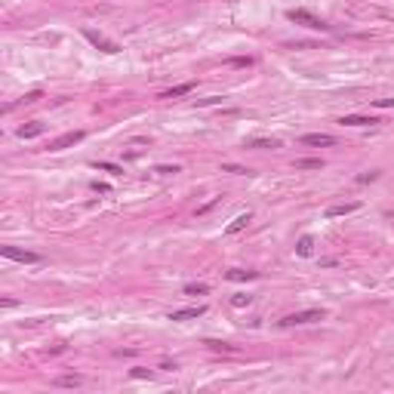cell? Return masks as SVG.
Here are the masks:
<instances>
[{
	"label": "cell",
	"instance_id": "cell-27",
	"mask_svg": "<svg viewBox=\"0 0 394 394\" xmlns=\"http://www.w3.org/2000/svg\"><path fill=\"white\" fill-rule=\"evenodd\" d=\"M219 102V96H209V99H197V105H216Z\"/></svg>",
	"mask_w": 394,
	"mask_h": 394
},
{
	"label": "cell",
	"instance_id": "cell-21",
	"mask_svg": "<svg viewBox=\"0 0 394 394\" xmlns=\"http://www.w3.org/2000/svg\"><path fill=\"white\" fill-rule=\"evenodd\" d=\"M222 173H234V176H249V170H243V167H234V164H225V167H222Z\"/></svg>",
	"mask_w": 394,
	"mask_h": 394
},
{
	"label": "cell",
	"instance_id": "cell-13",
	"mask_svg": "<svg viewBox=\"0 0 394 394\" xmlns=\"http://www.w3.org/2000/svg\"><path fill=\"white\" fill-rule=\"evenodd\" d=\"M320 167H324L320 157H299L296 160V170H320Z\"/></svg>",
	"mask_w": 394,
	"mask_h": 394
},
{
	"label": "cell",
	"instance_id": "cell-16",
	"mask_svg": "<svg viewBox=\"0 0 394 394\" xmlns=\"http://www.w3.org/2000/svg\"><path fill=\"white\" fill-rule=\"evenodd\" d=\"M246 225H249V212H243V216H237L234 222H231V225L225 228V234H237V231H243Z\"/></svg>",
	"mask_w": 394,
	"mask_h": 394
},
{
	"label": "cell",
	"instance_id": "cell-9",
	"mask_svg": "<svg viewBox=\"0 0 394 394\" xmlns=\"http://www.w3.org/2000/svg\"><path fill=\"white\" fill-rule=\"evenodd\" d=\"M206 314V305H194V308H179L170 314V320H194V317H203Z\"/></svg>",
	"mask_w": 394,
	"mask_h": 394
},
{
	"label": "cell",
	"instance_id": "cell-18",
	"mask_svg": "<svg viewBox=\"0 0 394 394\" xmlns=\"http://www.w3.org/2000/svg\"><path fill=\"white\" fill-rule=\"evenodd\" d=\"M185 293H188V296H206L209 286H206V283H185Z\"/></svg>",
	"mask_w": 394,
	"mask_h": 394
},
{
	"label": "cell",
	"instance_id": "cell-23",
	"mask_svg": "<svg viewBox=\"0 0 394 394\" xmlns=\"http://www.w3.org/2000/svg\"><path fill=\"white\" fill-rule=\"evenodd\" d=\"M216 203H219V197H212V200H209V203H203V206H197V216H203V212H209V209H212V206H216Z\"/></svg>",
	"mask_w": 394,
	"mask_h": 394
},
{
	"label": "cell",
	"instance_id": "cell-11",
	"mask_svg": "<svg viewBox=\"0 0 394 394\" xmlns=\"http://www.w3.org/2000/svg\"><path fill=\"white\" fill-rule=\"evenodd\" d=\"M194 89V83L188 80V83H179V86H173V89H164V93H160V99H179V96H188Z\"/></svg>",
	"mask_w": 394,
	"mask_h": 394
},
{
	"label": "cell",
	"instance_id": "cell-7",
	"mask_svg": "<svg viewBox=\"0 0 394 394\" xmlns=\"http://www.w3.org/2000/svg\"><path fill=\"white\" fill-rule=\"evenodd\" d=\"M339 123H345V127H376V123H382L379 117H364V114H345Z\"/></svg>",
	"mask_w": 394,
	"mask_h": 394
},
{
	"label": "cell",
	"instance_id": "cell-19",
	"mask_svg": "<svg viewBox=\"0 0 394 394\" xmlns=\"http://www.w3.org/2000/svg\"><path fill=\"white\" fill-rule=\"evenodd\" d=\"M93 167L102 170V173H111V176H120V173H123V167H117V164H105V160H96Z\"/></svg>",
	"mask_w": 394,
	"mask_h": 394
},
{
	"label": "cell",
	"instance_id": "cell-5",
	"mask_svg": "<svg viewBox=\"0 0 394 394\" xmlns=\"http://www.w3.org/2000/svg\"><path fill=\"white\" fill-rule=\"evenodd\" d=\"M83 130H71V133H62L59 139H52L49 142V151H65V148H71V145H77V142H83Z\"/></svg>",
	"mask_w": 394,
	"mask_h": 394
},
{
	"label": "cell",
	"instance_id": "cell-4",
	"mask_svg": "<svg viewBox=\"0 0 394 394\" xmlns=\"http://www.w3.org/2000/svg\"><path fill=\"white\" fill-rule=\"evenodd\" d=\"M0 253H3V259L22 262V265H34V262H40V256H37V253H31V249H19V246H0Z\"/></svg>",
	"mask_w": 394,
	"mask_h": 394
},
{
	"label": "cell",
	"instance_id": "cell-6",
	"mask_svg": "<svg viewBox=\"0 0 394 394\" xmlns=\"http://www.w3.org/2000/svg\"><path fill=\"white\" fill-rule=\"evenodd\" d=\"M302 145H314V148H330L336 145V139L330 133H308V136H302Z\"/></svg>",
	"mask_w": 394,
	"mask_h": 394
},
{
	"label": "cell",
	"instance_id": "cell-10",
	"mask_svg": "<svg viewBox=\"0 0 394 394\" xmlns=\"http://www.w3.org/2000/svg\"><path fill=\"white\" fill-rule=\"evenodd\" d=\"M43 130L46 127H43L40 120H31V123H25V127H19V139H37Z\"/></svg>",
	"mask_w": 394,
	"mask_h": 394
},
{
	"label": "cell",
	"instance_id": "cell-2",
	"mask_svg": "<svg viewBox=\"0 0 394 394\" xmlns=\"http://www.w3.org/2000/svg\"><path fill=\"white\" fill-rule=\"evenodd\" d=\"M286 19H290V22H299V25H305V28H314V31H327V28H330L324 19H317V15L308 12V9H290V12H286Z\"/></svg>",
	"mask_w": 394,
	"mask_h": 394
},
{
	"label": "cell",
	"instance_id": "cell-26",
	"mask_svg": "<svg viewBox=\"0 0 394 394\" xmlns=\"http://www.w3.org/2000/svg\"><path fill=\"white\" fill-rule=\"evenodd\" d=\"M376 108H394V99H376Z\"/></svg>",
	"mask_w": 394,
	"mask_h": 394
},
{
	"label": "cell",
	"instance_id": "cell-1",
	"mask_svg": "<svg viewBox=\"0 0 394 394\" xmlns=\"http://www.w3.org/2000/svg\"><path fill=\"white\" fill-rule=\"evenodd\" d=\"M327 314L320 308H311V311H296V314H286L277 320V327H302V324H314V320H324Z\"/></svg>",
	"mask_w": 394,
	"mask_h": 394
},
{
	"label": "cell",
	"instance_id": "cell-15",
	"mask_svg": "<svg viewBox=\"0 0 394 394\" xmlns=\"http://www.w3.org/2000/svg\"><path fill=\"white\" fill-rule=\"evenodd\" d=\"M80 382H83V379H80L77 373H68V376H59V379H56V385H59V388H77Z\"/></svg>",
	"mask_w": 394,
	"mask_h": 394
},
{
	"label": "cell",
	"instance_id": "cell-20",
	"mask_svg": "<svg viewBox=\"0 0 394 394\" xmlns=\"http://www.w3.org/2000/svg\"><path fill=\"white\" fill-rule=\"evenodd\" d=\"M249 302H253V296H246V293L231 296V305H234V308H243V305H249Z\"/></svg>",
	"mask_w": 394,
	"mask_h": 394
},
{
	"label": "cell",
	"instance_id": "cell-3",
	"mask_svg": "<svg viewBox=\"0 0 394 394\" xmlns=\"http://www.w3.org/2000/svg\"><path fill=\"white\" fill-rule=\"evenodd\" d=\"M83 37L93 43L96 49H102V52H108V56H114V52H120V46L114 43V40H108L105 34H99V31H93V28H83Z\"/></svg>",
	"mask_w": 394,
	"mask_h": 394
},
{
	"label": "cell",
	"instance_id": "cell-17",
	"mask_svg": "<svg viewBox=\"0 0 394 394\" xmlns=\"http://www.w3.org/2000/svg\"><path fill=\"white\" fill-rule=\"evenodd\" d=\"M249 148H280V142L277 139H253V142H246Z\"/></svg>",
	"mask_w": 394,
	"mask_h": 394
},
{
	"label": "cell",
	"instance_id": "cell-28",
	"mask_svg": "<svg viewBox=\"0 0 394 394\" xmlns=\"http://www.w3.org/2000/svg\"><path fill=\"white\" fill-rule=\"evenodd\" d=\"M231 65H237V68H243V65H246V68H249V65H253V59H234Z\"/></svg>",
	"mask_w": 394,
	"mask_h": 394
},
{
	"label": "cell",
	"instance_id": "cell-24",
	"mask_svg": "<svg viewBox=\"0 0 394 394\" xmlns=\"http://www.w3.org/2000/svg\"><path fill=\"white\" fill-rule=\"evenodd\" d=\"M376 179H379V173H364V176H357V182L367 185V182H376Z\"/></svg>",
	"mask_w": 394,
	"mask_h": 394
},
{
	"label": "cell",
	"instance_id": "cell-22",
	"mask_svg": "<svg viewBox=\"0 0 394 394\" xmlns=\"http://www.w3.org/2000/svg\"><path fill=\"white\" fill-rule=\"evenodd\" d=\"M133 379H151V370H145V367H136V370H133Z\"/></svg>",
	"mask_w": 394,
	"mask_h": 394
},
{
	"label": "cell",
	"instance_id": "cell-8",
	"mask_svg": "<svg viewBox=\"0 0 394 394\" xmlns=\"http://www.w3.org/2000/svg\"><path fill=\"white\" fill-rule=\"evenodd\" d=\"M361 209V203L357 200H351V203H333L330 209H327V219H336V216H351V212H357Z\"/></svg>",
	"mask_w": 394,
	"mask_h": 394
},
{
	"label": "cell",
	"instance_id": "cell-25",
	"mask_svg": "<svg viewBox=\"0 0 394 394\" xmlns=\"http://www.w3.org/2000/svg\"><path fill=\"white\" fill-rule=\"evenodd\" d=\"M154 173H160V176H176V173H182L179 167H157Z\"/></svg>",
	"mask_w": 394,
	"mask_h": 394
},
{
	"label": "cell",
	"instance_id": "cell-12",
	"mask_svg": "<svg viewBox=\"0 0 394 394\" xmlns=\"http://www.w3.org/2000/svg\"><path fill=\"white\" fill-rule=\"evenodd\" d=\"M296 253H299V256H311V253H314V237H311V234L299 237V243H296Z\"/></svg>",
	"mask_w": 394,
	"mask_h": 394
},
{
	"label": "cell",
	"instance_id": "cell-14",
	"mask_svg": "<svg viewBox=\"0 0 394 394\" xmlns=\"http://www.w3.org/2000/svg\"><path fill=\"white\" fill-rule=\"evenodd\" d=\"M225 277H228V280H234V283H237V280H256L259 271H243V268H234V271H228Z\"/></svg>",
	"mask_w": 394,
	"mask_h": 394
}]
</instances>
